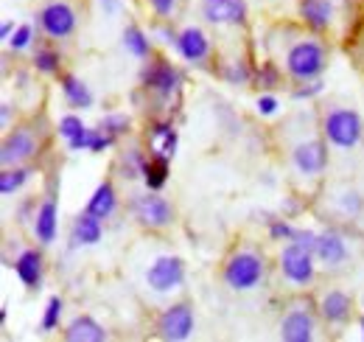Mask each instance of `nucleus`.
Listing matches in <instances>:
<instances>
[{
	"instance_id": "nucleus-28",
	"label": "nucleus",
	"mask_w": 364,
	"mask_h": 342,
	"mask_svg": "<svg viewBox=\"0 0 364 342\" xmlns=\"http://www.w3.org/2000/svg\"><path fill=\"white\" fill-rule=\"evenodd\" d=\"M28 169H6L0 171V194L3 197H11L14 191H20L23 185H26V180H28Z\"/></svg>"
},
{
	"instance_id": "nucleus-29",
	"label": "nucleus",
	"mask_w": 364,
	"mask_h": 342,
	"mask_svg": "<svg viewBox=\"0 0 364 342\" xmlns=\"http://www.w3.org/2000/svg\"><path fill=\"white\" fill-rule=\"evenodd\" d=\"M59 317H62V298H50L46 303V311H43V323L40 328L43 331H53L59 326Z\"/></svg>"
},
{
	"instance_id": "nucleus-10",
	"label": "nucleus",
	"mask_w": 364,
	"mask_h": 342,
	"mask_svg": "<svg viewBox=\"0 0 364 342\" xmlns=\"http://www.w3.org/2000/svg\"><path fill=\"white\" fill-rule=\"evenodd\" d=\"M202 14L210 23H244L247 6L244 0H202Z\"/></svg>"
},
{
	"instance_id": "nucleus-3",
	"label": "nucleus",
	"mask_w": 364,
	"mask_h": 342,
	"mask_svg": "<svg viewBox=\"0 0 364 342\" xmlns=\"http://www.w3.org/2000/svg\"><path fill=\"white\" fill-rule=\"evenodd\" d=\"M264 278V261L252 253H238L228 261L225 266V281H228L230 289L235 292H247V289H255Z\"/></svg>"
},
{
	"instance_id": "nucleus-37",
	"label": "nucleus",
	"mask_w": 364,
	"mask_h": 342,
	"mask_svg": "<svg viewBox=\"0 0 364 342\" xmlns=\"http://www.w3.org/2000/svg\"><path fill=\"white\" fill-rule=\"evenodd\" d=\"M228 79L230 82H247V79H250V71H247L241 62H235V65H232V71L228 73Z\"/></svg>"
},
{
	"instance_id": "nucleus-32",
	"label": "nucleus",
	"mask_w": 364,
	"mask_h": 342,
	"mask_svg": "<svg viewBox=\"0 0 364 342\" xmlns=\"http://www.w3.org/2000/svg\"><path fill=\"white\" fill-rule=\"evenodd\" d=\"M34 62H37V71H43V73H56L59 71V53L56 51H40Z\"/></svg>"
},
{
	"instance_id": "nucleus-7",
	"label": "nucleus",
	"mask_w": 364,
	"mask_h": 342,
	"mask_svg": "<svg viewBox=\"0 0 364 342\" xmlns=\"http://www.w3.org/2000/svg\"><path fill=\"white\" fill-rule=\"evenodd\" d=\"M132 214L140 224H146V227H166V224H171V205L163 200V197H157V194H143V197H135V202H132Z\"/></svg>"
},
{
	"instance_id": "nucleus-35",
	"label": "nucleus",
	"mask_w": 364,
	"mask_h": 342,
	"mask_svg": "<svg viewBox=\"0 0 364 342\" xmlns=\"http://www.w3.org/2000/svg\"><path fill=\"white\" fill-rule=\"evenodd\" d=\"M258 113L261 115H274L277 113V98L274 95H261L258 98Z\"/></svg>"
},
{
	"instance_id": "nucleus-31",
	"label": "nucleus",
	"mask_w": 364,
	"mask_h": 342,
	"mask_svg": "<svg viewBox=\"0 0 364 342\" xmlns=\"http://www.w3.org/2000/svg\"><path fill=\"white\" fill-rule=\"evenodd\" d=\"M101 129H104L107 135L118 138V135H124V132L129 129V118H127V115H107V118L101 121Z\"/></svg>"
},
{
	"instance_id": "nucleus-38",
	"label": "nucleus",
	"mask_w": 364,
	"mask_h": 342,
	"mask_svg": "<svg viewBox=\"0 0 364 342\" xmlns=\"http://www.w3.org/2000/svg\"><path fill=\"white\" fill-rule=\"evenodd\" d=\"M319 90H322V85H314V87H309V90H297V93H294V95H297V98H306V95H314V93H319Z\"/></svg>"
},
{
	"instance_id": "nucleus-12",
	"label": "nucleus",
	"mask_w": 364,
	"mask_h": 342,
	"mask_svg": "<svg viewBox=\"0 0 364 342\" xmlns=\"http://www.w3.org/2000/svg\"><path fill=\"white\" fill-rule=\"evenodd\" d=\"M11 266H14V272H17L23 286L40 289V284H43V256L37 250H23Z\"/></svg>"
},
{
	"instance_id": "nucleus-18",
	"label": "nucleus",
	"mask_w": 364,
	"mask_h": 342,
	"mask_svg": "<svg viewBox=\"0 0 364 342\" xmlns=\"http://www.w3.org/2000/svg\"><path fill=\"white\" fill-rule=\"evenodd\" d=\"M115 208H118V194H115L112 182H101L87 202V214H92L95 219H109L115 214Z\"/></svg>"
},
{
	"instance_id": "nucleus-20",
	"label": "nucleus",
	"mask_w": 364,
	"mask_h": 342,
	"mask_svg": "<svg viewBox=\"0 0 364 342\" xmlns=\"http://www.w3.org/2000/svg\"><path fill=\"white\" fill-rule=\"evenodd\" d=\"M149 146H151V152L154 155H160V157H174V152H177V132L171 124H154L151 132H149Z\"/></svg>"
},
{
	"instance_id": "nucleus-41",
	"label": "nucleus",
	"mask_w": 364,
	"mask_h": 342,
	"mask_svg": "<svg viewBox=\"0 0 364 342\" xmlns=\"http://www.w3.org/2000/svg\"><path fill=\"white\" fill-rule=\"evenodd\" d=\"M9 115H11V107H9V104H0V118L9 121Z\"/></svg>"
},
{
	"instance_id": "nucleus-21",
	"label": "nucleus",
	"mask_w": 364,
	"mask_h": 342,
	"mask_svg": "<svg viewBox=\"0 0 364 342\" xmlns=\"http://www.w3.org/2000/svg\"><path fill=\"white\" fill-rule=\"evenodd\" d=\"M59 135L68 140L70 152H82V149H87L90 129L82 124V118H79V115H65V118L59 121Z\"/></svg>"
},
{
	"instance_id": "nucleus-23",
	"label": "nucleus",
	"mask_w": 364,
	"mask_h": 342,
	"mask_svg": "<svg viewBox=\"0 0 364 342\" xmlns=\"http://www.w3.org/2000/svg\"><path fill=\"white\" fill-rule=\"evenodd\" d=\"M37 222H34V233H37V239L43 242V244H50L53 239H56V202L53 200H46L43 205H40V211L34 216Z\"/></svg>"
},
{
	"instance_id": "nucleus-5",
	"label": "nucleus",
	"mask_w": 364,
	"mask_h": 342,
	"mask_svg": "<svg viewBox=\"0 0 364 342\" xmlns=\"http://www.w3.org/2000/svg\"><path fill=\"white\" fill-rule=\"evenodd\" d=\"M182 281H185V264L177 256H163L157 258L149 272H146V284L154 289V292H171L177 289Z\"/></svg>"
},
{
	"instance_id": "nucleus-13",
	"label": "nucleus",
	"mask_w": 364,
	"mask_h": 342,
	"mask_svg": "<svg viewBox=\"0 0 364 342\" xmlns=\"http://www.w3.org/2000/svg\"><path fill=\"white\" fill-rule=\"evenodd\" d=\"M280 337L286 342H311L314 337V320L306 311H289L280 326Z\"/></svg>"
},
{
	"instance_id": "nucleus-34",
	"label": "nucleus",
	"mask_w": 364,
	"mask_h": 342,
	"mask_svg": "<svg viewBox=\"0 0 364 342\" xmlns=\"http://www.w3.org/2000/svg\"><path fill=\"white\" fill-rule=\"evenodd\" d=\"M294 227L289 224V222H280V219H274L272 224H269V236H272L274 242H291L294 239Z\"/></svg>"
},
{
	"instance_id": "nucleus-39",
	"label": "nucleus",
	"mask_w": 364,
	"mask_h": 342,
	"mask_svg": "<svg viewBox=\"0 0 364 342\" xmlns=\"http://www.w3.org/2000/svg\"><path fill=\"white\" fill-rule=\"evenodd\" d=\"M261 82H267V87L274 85V71H272V68H267V73L261 76Z\"/></svg>"
},
{
	"instance_id": "nucleus-42",
	"label": "nucleus",
	"mask_w": 364,
	"mask_h": 342,
	"mask_svg": "<svg viewBox=\"0 0 364 342\" xmlns=\"http://www.w3.org/2000/svg\"><path fill=\"white\" fill-rule=\"evenodd\" d=\"M362 340H364V317H362Z\"/></svg>"
},
{
	"instance_id": "nucleus-40",
	"label": "nucleus",
	"mask_w": 364,
	"mask_h": 342,
	"mask_svg": "<svg viewBox=\"0 0 364 342\" xmlns=\"http://www.w3.org/2000/svg\"><path fill=\"white\" fill-rule=\"evenodd\" d=\"M0 37H3V40L11 37V23H3V26H0Z\"/></svg>"
},
{
	"instance_id": "nucleus-6",
	"label": "nucleus",
	"mask_w": 364,
	"mask_h": 342,
	"mask_svg": "<svg viewBox=\"0 0 364 342\" xmlns=\"http://www.w3.org/2000/svg\"><path fill=\"white\" fill-rule=\"evenodd\" d=\"M157 328H160V337L163 340H171V342L188 340L193 334V311H191V306L177 303V306L166 309L163 317H160V323H157Z\"/></svg>"
},
{
	"instance_id": "nucleus-26",
	"label": "nucleus",
	"mask_w": 364,
	"mask_h": 342,
	"mask_svg": "<svg viewBox=\"0 0 364 342\" xmlns=\"http://www.w3.org/2000/svg\"><path fill=\"white\" fill-rule=\"evenodd\" d=\"M101 219H95L92 214H82L73 224V242L76 244H98L101 242Z\"/></svg>"
},
{
	"instance_id": "nucleus-9",
	"label": "nucleus",
	"mask_w": 364,
	"mask_h": 342,
	"mask_svg": "<svg viewBox=\"0 0 364 342\" xmlns=\"http://www.w3.org/2000/svg\"><path fill=\"white\" fill-rule=\"evenodd\" d=\"M34 152H37L34 135H31L28 129H14V132L3 140L0 163H3V166H11V163H20V160H28Z\"/></svg>"
},
{
	"instance_id": "nucleus-1",
	"label": "nucleus",
	"mask_w": 364,
	"mask_h": 342,
	"mask_svg": "<svg viewBox=\"0 0 364 342\" xmlns=\"http://www.w3.org/2000/svg\"><path fill=\"white\" fill-rule=\"evenodd\" d=\"M286 68H289V73L297 82H309V79L319 76L325 71V51H322V45L311 43V40L297 43L289 51V56H286Z\"/></svg>"
},
{
	"instance_id": "nucleus-33",
	"label": "nucleus",
	"mask_w": 364,
	"mask_h": 342,
	"mask_svg": "<svg viewBox=\"0 0 364 342\" xmlns=\"http://www.w3.org/2000/svg\"><path fill=\"white\" fill-rule=\"evenodd\" d=\"M112 135H107L104 129H90V138H87V149L90 152H104V149H109L112 146Z\"/></svg>"
},
{
	"instance_id": "nucleus-2",
	"label": "nucleus",
	"mask_w": 364,
	"mask_h": 342,
	"mask_svg": "<svg viewBox=\"0 0 364 342\" xmlns=\"http://www.w3.org/2000/svg\"><path fill=\"white\" fill-rule=\"evenodd\" d=\"M362 132H364L362 118L353 110H333L325 118V135L339 149H353L362 140Z\"/></svg>"
},
{
	"instance_id": "nucleus-17",
	"label": "nucleus",
	"mask_w": 364,
	"mask_h": 342,
	"mask_svg": "<svg viewBox=\"0 0 364 342\" xmlns=\"http://www.w3.org/2000/svg\"><path fill=\"white\" fill-rule=\"evenodd\" d=\"M177 48H180V53L188 62H199V59L208 56L210 43H208V37H205L202 28H185L180 37H177Z\"/></svg>"
},
{
	"instance_id": "nucleus-24",
	"label": "nucleus",
	"mask_w": 364,
	"mask_h": 342,
	"mask_svg": "<svg viewBox=\"0 0 364 342\" xmlns=\"http://www.w3.org/2000/svg\"><path fill=\"white\" fill-rule=\"evenodd\" d=\"M168 157H160V155H154V157H149V160H143V182H146V188L149 191H160L166 182H168Z\"/></svg>"
},
{
	"instance_id": "nucleus-8",
	"label": "nucleus",
	"mask_w": 364,
	"mask_h": 342,
	"mask_svg": "<svg viewBox=\"0 0 364 342\" xmlns=\"http://www.w3.org/2000/svg\"><path fill=\"white\" fill-rule=\"evenodd\" d=\"M40 23H43L48 37L62 40V37L73 34V28H76V11L68 3H50V6H46L40 11Z\"/></svg>"
},
{
	"instance_id": "nucleus-4",
	"label": "nucleus",
	"mask_w": 364,
	"mask_h": 342,
	"mask_svg": "<svg viewBox=\"0 0 364 342\" xmlns=\"http://www.w3.org/2000/svg\"><path fill=\"white\" fill-rule=\"evenodd\" d=\"M314 253L297 242H289L283 256H280V266H283V275L291 281V284H309L314 278Z\"/></svg>"
},
{
	"instance_id": "nucleus-16",
	"label": "nucleus",
	"mask_w": 364,
	"mask_h": 342,
	"mask_svg": "<svg viewBox=\"0 0 364 342\" xmlns=\"http://www.w3.org/2000/svg\"><path fill=\"white\" fill-rule=\"evenodd\" d=\"M317 258L325 266H339L348 258V244L339 233H322L317 239Z\"/></svg>"
},
{
	"instance_id": "nucleus-22",
	"label": "nucleus",
	"mask_w": 364,
	"mask_h": 342,
	"mask_svg": "<svg viewBox=\"0 0 364 342\" xmlns=\"http://www.w3.org/2000/svg\"><path fill=\"white\" fill-rule=\"evenodd\" d=\"M319 309H322V317L328 320V323H345L348 317H350V298L345 295V292H328L322 303H319Z\"/></svg>"
},
{
	"instance_id": "nucleus-11",
	"label": "nucleus",
	"mask_w": 364,
	"mask_h": 342,
	"mask_svg": "<svg viewBox=\"0 0 364 342\" xmlns=\"http://www.w3.org/2000/svg\"><path fill=\"white\" fill-rule=\"evenodd\" d=\"M328 163V149L322 140H309L294 149V166L303 174H319Z\"/></svg>"
},
{
	"instance_id": "nucleus-14",
	"label": "nucleus",
	"mask_w": 364,
	"mask_h": 342,
	"mask_svg": "<svg viewBox=\"0 0 364 342\" xmlns=\"http://www.w3.org/2000/svg\"><path fill=\"white\" fill-rule=\"evenodd\" d=\"M143 82H146L149 90H154V93H160V95H171V93L177 90L180 76H177V71H174L168 62H154L151 68H146Z\"/></svg>"
},
{
	"instance_id": "nucleus-15",
	"label": "nucleus",
	"mask_w": 364,
	"mask_h": 342,
	"mask_svg": "<svg viewBox=\"0 0 364 342\" xmlns=\"http://www.w3.org/2000/svg\"><path fill=\"white\" fill-rule=\"evenodd\" d=\"M65 340L68 342H104L107 340V331H104L101 323H95L92 317L82 314V317H76V320L68 323Z\"/></svg>"
},
{
	"instance_id": "nucleus-25",
	"label": "nucleus",
	"mask_w": 364,
	"mask_h": 342,
	"mask_svg": "<svg viewBox=\"0 0 364 342\" xmlns=\"http://www.w3.org/2000/svg\"><path fill=\"white\" fill-rule=\"evenodd\" d=\"M62 93H65L68 104L76 107V110H90L92 107L90 87L85 85L82 79H76V76H62Z\"/></svg>"
},
{
	"instance_id": "nucleus-27",
	"label": "nucleus",
	"mask_w": 364,
	"mask_h": 342,
	"mask_svg": "<svg viewBox=\"0 0 364 342\" xmlns=\"http://www.w3.org/2000/svg\"><path fill=\"white\" fill-rule=\"evenodd\" d=\"M124 48L137 56V59H146L149 53H151V43H149V37L137 28V26H129L127 31H124Z\"/></svg>"
},
{
	"instance_id": "nucleus-19",
	"label": "nucleus",
	"mask_w": 364,
	"mask_h": 342,
	"mask_svg": "<svg viewBox=\"0 0 364 342\" xmlns=\"http://www.w3.org/2000/svg\"><path fill=\"white\" fill-rule=\"evenodd\" d=\"M300 17H303L314 31H322V28L331 26L333 6H331V0H300Z\"/></svg>"
},
{
	"instance_id": "nucleus-30",
	"label": "nucleus",
	"mask_w": 364,
	"mask_h": 342,
	"mask_svg": "<svg viewBox=\"0 0 364 342\" xmlns=\"http://www.w3.org/2000/svg\"><path fill=\"white\" fill-rule=\"evenodd\" d=\"M31 40H34V28H31L28 23H23V26H17L14 34L9 37V48H11V51H26V48L31 45Z\"/></svg>"
},
{
	"instance_id": "nucleus-36",
	"label": "nucleus",
	"mask_w": 364,
	"mask_h": 342,
	"mask_svg": "<svg viewBox=\"0 0 364 342\" xmlns=\"http://www.w3.org/2000/svg\"><path fill=\"white\" fill-rule=\"evenodd\" d=\"M151 3V9L160 14V17H168L171 11H174V6H177V0H149Z\"/></svg>"
}]
</instances>
